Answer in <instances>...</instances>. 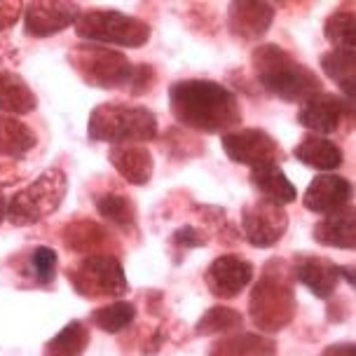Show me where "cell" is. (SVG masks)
<instances>
[{"mask_svg":"<svg viewBox=\"0 0 356 356\" xmlns=\"http://www.w3.org/2000/svg\"><path fill=\"white\" fill-rule=\"evenodd\" d=\"M171 115L181 127L200 134H227L241 122V106L230 87L216 80L190 78L169 87Z\"/></svg>","mask_w":356,"mask_h":356,"instance_id":"cell-1","label":"cell"},{"mask_svg":"<svg viewBox=\"0 0 356 356\" xmlns=\"http://www.w3.org/2000/svg\"><path fill=\"white\" fill-rule=\"evenodd\" d=\"M251 66L258 85L286 104H305L314 94L323 92L319 75L286 52L282 44H258L251 54Z\"/></svg>","mask_w":356,"mask_h":356,"instance_id":"cell-2","label":"cell"},{"mask_svg":"<svg viewBox=\"0 0 356 356\" xmlns=\"http://www.w3.org/2000/svg\"><path fill=\"white\" fill-rule=\"evenodd\" d=\"M157 134H160L157 115L145 106L108 101V104H99L89 113L87 136L97 143L145 145L148 141H155Z\"/></svg>","mask_w":356,"mask_h":356,"instance_id":"cell-3","label":"cell"},{"mask_svg":"<svg viewBox=\"0 0 356 356\" xmlns=\"http://www.w3.org/2000/svg\"><path fill=\"white\" fill-rule=\"evenodd\" d=\"M282 260H270L251 293V319L258 328L277 333L296 316V296L289 270H279Z\"/></svg>","mask_w":356,"mask_h":356,"instance_id":"cell-4","label":"cell"},{"mask_svg":"<svg viewBox=\"0 0 356 356\" xmlns=\"http://www.w3.org/2000/svg\"><path fill=\"white\" fill-rule=\"evenodd\" d=\"M68 193V176L61 169H47L8 200V220L15 227H29L44 220L61 207Z\"/></svg>","mask_w":356,"mask_h":356,"instance_id":"cell-5","label":"cell"},{"mask_svg":"<svg viewBox=\"0 0 356 356\" xmlns=\"http://www.w3.org/2000/svg\"><path fill=\"white\" fill-rule=\"evenodd\" d=\"M75 33L92 44H115V47H143L150 40L148 22L118 10H87L75 22Z\"/></svg>","mask_w":356,"mask_h":356,"instance_id":"cell-6","label":"cell"},{"mask_svg":"<svg viewBox=\"0 0 356 356\" xmlns=\"http://www.w3.org/2000/svg\"><path fill=\"white\" fill-rule=\"evenodd\" d=\"M68 61L87 85L99 89H129L134 63L124 52L104 47V44H75Z\"/></svg>","mask_w":356,"mask_h":356,"instance_id":"cell-7","label":"cell"},{"mask_svg":"<svg viewBox=\"0 0 356 356\" xmlns=\"http://www.w3.org/2000/svg\"><path fill=\"white\" fill-rule=\"evenodd\" d=\"M68 279L73 289L87 300L99 298H122L129 291L122 263L113 253L85 256L68 267Z\"/></svg>","mask_w":356,"mask_h":356,"instance_id":"cell-8","label":"cell"},{"mask_svg":"<svg viewBox=\"0 0 356 356\" xmlns=\"http://www.w3.org/2000/svg\"><path fill=\"white\" fill-rule=\"evenodd\" d=\"M286 230H289V213L282 204L258 197L241 209V239H246L256 249H272L282 241Z\"/></svg>","mask_w":356,"mask_h":356,"instance_id":"cell-9","label":"cell"},{"mask_svg":"<svg viewBox=\"0 0 356 356\" xmlns=\"http://www.w3.org/2000/svg\"><path fill=\"white\" fill-rule=\"evenodd\" d=\"M220 145H222V152H225L232 162L246 164V167H251V169L260 167V164H270V162L279 164V160L284 157L277 138L270 136L265 129H258V127L222 134Z\"/></svg>","mask_w":356,"mask_h":356,"instance_id":"cell-10","label":"cell"},{"mask_svg":"<svg viewBox=\"0 0 356 356\" xmlns=\"http://www.w3.org/2000/svg\"><path fill=\"white\" fill-rule=\"evenodd\" d=\"M354 120V101H347L340 94L319 92L298 108V122L309 134L328 136L335 134L345 122Z\"/></svg>","mask_w":356,"mask_h":356,"instance_id":"cell-11","label":"cell"},{"mask_svg":"<svg viewBox=\"0 0 356 356\" xmlns=\"http://www.w3.org/2000/svg\"><path fill=\"white\" fill-rule=\"evenodd\" d=\"M253 275H256V270L249 260L237 256V253H225L207 267L204 282L216 298L232 300L253 282Z\"/></svg>","mask_w":356,"mask_h":356,"instance_id":"cell-12","label":"cell"},{"mask_svg":"<svg viewBox=\"0 0 356 356\" xmlns=\"http://www.w3.org/2000/svg\"><path fill=\"white\" fill-rule=\"evenodd\" d=\"M80 15L78 3H29L24 5V26L31 38H49L75 26Z\"/></svg>","mask_w":356,"mask_h":356,"instance_id":"cell-13","label":"cell"},{"mask_svg":"<svg viewBox=\"0 0 356 356\" xmlns=\"http://www.w3.org/2000/svg\"><path fill=\"white\" fill-rule=\"evenodd\" d=\"M352 181L338 174H319L316 178H312V183L305 190L302 207L316 216H328L352 204Z\"/></svg>","mask_w":356,"mask_h":356,"instance_id":"cell-14","label":"cell"},{"mask_svg":"<svg viewBox=\"0 0 356 356\" xmlns=\"http://www.w3.org/2000/svg\"><path fill=\"white\" fill-rule=\"evenodd\" d=\"M275 22V8L260 0H239L230 3L227 10V29L234 38L244 42L260 40Z\"/></svg>","mask_w":356,"mask_h":356,"instance_id":"cell-15","label":"cell"},{"mask_svg":"<svg viewBox=\"0 0 356 356\" xmlns=\"http://www.w3.org/2000/svg\"><path fill=\"white\" fill-rule=\"evenodd\" d=\"M298 282L305 284L316 298L326 300L335 293L340 282V265L321 256H309V253H300L293 260V272H291Z\"/></svg>","mask_w":356,"mask_h":356,"instance_id":"cell-16","label":"cell"},{"mask_svg":"<svg viewBox=\"0 0 356 356\" xmlns=\"http://www.w3.org/2000/svg\"><path fill=\"white\" fill-rule=\"evenodd\" d=\"M108 160L113 169L131 186H148L152 174H155V160L152 152L141 143H124V145H111Z\"/></svg>","mask_w":356,"mask_h":356,"instance_id":"cell-17","label":"cell"},{"mask_svg":"<svg viewBox=\"0 0 356 356\" xmlns=\"http://www.w3.org/2000/svg\"><path fill=\"white\" fill-rule=\"evenodd\" d=\"M312 237L319 246L326 249H342V251H354L356 246V216L354 204H347L345 209L335 213H328L316 222Z\"/></svg>","mask_w":356,"mask_h":356,"instance_id":"cell-18","label":"cell"},{"mask_svg":"<svg viewBox=\"0 0 356 356\" xmlns=\"http://www.w3.org/2000/svg\"><path fill=\"white\" fill-rule=\"evenodd\" d=\"M293 157L298 162H302L305 167H312L323 174L340 169L345 152L335 141H330L328 136H316V134H307L300 143L293 148Z\"/></svg>","mask_w":356,"mask_h":356,"instance_id":"cell-19","label":"cell"},{"mask_svg":"<svg viewBox=\"0 0 356 356\" xmlns=\"http://www.w3.org/2000/svg\"><path fill=\"white\" fill-rule=\"evenodd\" d=\"M63 244H66V249L75 253H87V256H99V253H108L106 249H115L111 232L94 220L71 222L63 232Z\"/></svg>","mask_w":356,"mask_h":356,"instance_id":"cell-20","label":"cell"},{"mask_svg":"<svg viewBox=\"0 0 356 356\" xmlns=\"http://www.w3.org/2000/svg\"><path fill=\"white\" fill-rule=\"evenodd\" d=\"M251 186L263 195V200H270L275 204H291L298 200V190L293 183L289 181V176L284 174V169L277 162L260 164V167L251 169Z\"/></svg>","mask_w":356,"mask_h":356,"instance_id":"cell-21","label":"cell"},{"mask_svg":"<svg viewBox=\"0 0 356 356\" xmlns=\"http://www.w3.org/2000/svg\"><path fill=\"white\" fill-rule=\"evenodd\" d=\"M38 106L35 92L15 71H0V113L3 115H26Z\"/></svg>","mask_w":356,"mask_h":356,"instance_id":"cell-22","label":"cell"},{"mask_svg":"<svg viewBox=\"0 0 356 356\" xmlns=\"http://www.w3.org/2000/svg\"><path fill=\"white\" fill-rule=\"evenodd\" d=\"M35 131L26 122L12 115H0V157H8L10 162L22 160L35 148Z\"/></svg>","mask_w":356,"mask_h":356,"instance_id":"cell-23","label":"cell"},{"mask_svg":"<svg viewBox=\"0 0 356 356\" xmlns=\"http://www.w3.org/2000/svg\"><path fill=\"white\" fill-rule=\"evenodd\" d=\"M321 71L335 82L347 101H354L356 92V52L354 49H330L321 54Z\"/></svg>","mask_w":356,"mask_h":356,"instance_id":"cell-24","label":"cell"},{"mask_svg":"<svg viewBox=\"0 0 356 356\" xmlns=\"http://www.w3.org/2000/svg\"><path fill=\"white\" fill-rule=\"evenodd\" d=\"M99 216L111 225L120 227L122 232H136L138 222H136V204L129 195L122 193H104L94 200Z\"/></svg>","mask_w":356,"mask_h":356,"instance_id":"cell-25","label":"cell"},{"mask_svg":"<svg viewBox=\"0 0 356 356\" xmlns=\"http://www.w3.org/2000/svg\"><path fill=\"white\" fill-rule=\"evenodd\" d=\"M277 345L256 333H239L232 338L218 340L209 356H275Z\"/></svg>","mask_w":356,"mask_h":356,"instance_id":"cell-26","label":"cell"},{"mask_svg":"<svg viewBox=\"0 0 356 356\" xmlns=\"http://www.w3.org/2000/svg\"><path fill=\"white\" fill-rule=\"evenodd\" d=\"M87 345H89L87 323L71 321L44 345V356H85Z\"/></svg>","mask_w":356,"mask_h":356,"instance_id":"cell-27","label":"cell"},{"mask_svg":"<svg viewBox=\"0 0 356 356\" xmlns=\"http://www.w3.org/2000/svg\"><path fill=\"white\" fill-rule=\"evenodd\" d=\"M89 321L97 328H101L104 333L115 335L120 330L129 328L134 321H136V307L127 300H115L111 305H104V307L94 309Z\"/></svg>","mask_w":356,"mask_h":356,"instance_id":"cell-28","label":"cell"},{"mask_svg":"<svg viewBox=\"0 0 356 356\" xmlns=\"http://www.w3.org/2000/svg\"><path fill=\"white\" fill-rule=\"evenodd\" d=\"M323 35L333 44V49L356 47V17L352 10H335L323 24Z\"/></svg>","mask_w":356,"mask_h":356,"instance_id":"cell-29","label":"cell"},{"mask_svg":"<svg viewBox=\"0 0 356 356\" xmlns=\"http://www.w3.org/2000/svg\"><path fill=\"white\" fill-rule=\"evenodd\" d=\"M56 267H59V256L49 246H35L29 251L24 270H26L29 279L35 286H49L56 277Z\"/></svg>","mask_w":356,"mask_h":356,"instance_id":"cell-30","label":"cell"},{"mask_svg":"<svg viewBox=\"0 0 356 356\" xmlns=\"http://www.w3.org/2000/svg\"><path fill=\"white\" fill-rule=\"evenodd\" d=\"M241 314L237 309L225 307V305H216V307H209L204 312L200 321L195 326L197 335H218V333H227V330H234L241 326Z\"/></svg>","mask_w":356,"mask_h":356,"instance_id":"cell-31","label":"cell"},{"mask_svg":"<svg viewBox=\"0 0 356 356\" xmlns=\"http://www.w3.org/2000/svg\"><path fill=\"white\" fill-rule=\"evenodd\" d=\"M171 244L178 246V249H186V251L200 249V246L209 244V234L195 225H181L178 230H174V234H171Z\"/></svg>","mask_w":356,"mask_h":356,"instance_id":"cell-32","label":"cell"},{"mask_svg":"<svg viewBox=\"0 0 356 356\" xmlns=\"http://www.w3.org/2000/svg\"><path fill=\"white\" fill-rule=\"evenodd\" d=\"M152 82H155V68H152L150 63H138V66H134L129 92L134 94V97H138V94H148L152 89Z\"/></svg>","mask_w":356,"mask_h":356,"instance_id":"cell-33","label":"cell"},{"mask_svg":"<svg viewBox=\"0 0 356 356\" xmlns=\"http://www.w3.org/2000/svg\"><path fill=\"white\" fill-rule=\"evenodd\" d=\"M24 12L22 3H0V31L12 29Z\"/></svg>","mask_w":356,"mask_h":356,"instance_id":"cell-34","label":"cell"},{"mask_svg":"<svg viewBox=\"0 0 356 356\" xmlns=\"http://www.w3.org/2000/svg\"><path fill=\"white\" fill-rule=\"evenodd\" d=\"M319 356H356V345L354 342H335L323 349Z\"/></svg>","mask_w":356,"mask_h":356,"instance_id":"cell-35","label":"cell"},{"mask_svg":"<svg viewBox=\"0 0 356 356\" xmlns=\"http://www.w3.org/2000/svg\"><path fill=\"white\" fill-rule=\"evenodd\" d=\"M19 181V171L12 167V162H0V188Z\"/></svg>","mask_w":356,"mask_h":356,"instance_id":"cell-36","label":"cell"},{"mask_svg":"<svg viewBox=\"0 0 356 356\" xmlns=\"http://www.w3.org/2000/svg\"><path fill=\"white\" fill-rule=\"evenodd\" d=\"M8 218V200H5L3 190H0V222Z\"/></svg>","mask_w":356,"mask_h":356,"instance_id":"cell-37","label":"cell"}]
</instances>
